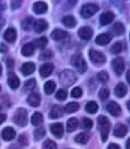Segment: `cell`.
Listing matches in <instances>:
<instances>
[{
	"instance_id": "cell-19",
	"label": "cell",
	"mask_w": 130,
	"mask_h": 149,
	"mask_svg": "<svg viewBox=\"0 0 130 149\" xmlns=\"http://www.w3.org/2000/svg\"><path fill=\"white\" fill-rule=\"evenodd\" d=\"M111 41V35L108 34V33H103V34H100L99 36L95 38V42L100 45H105L108 44L109 42Z\"/></svg>"
},
{
	"instance_id": "cell-18",
	"label": "cell",
	"mask_w": 130,
	"mask_h": 149,
	"mask_svg": "<svg viewBox=\"0 0 130 149\" xmlns=\"http://www.w3.org/2000/svg\"><path fill=\"white\" fill-rule=\"evenodd\" d=\"M35 51V47L33 43H26L22 47V54L24 56H31Z\"/></svg>"
},
{
	"instance_id": "cell-23",
	"label": "cell",
	"mask_w": 130,
	"mask_h": 149,
	"mask_svg": "<svg viewBox=\"0 0 130 149\" xmlns=\"http://www.w3.org/2000/svg\"><path fill=\"white\" fill-rule=\"evenodd\" d=\"M62 115H64V110L59 105H53L52 109H51V112H50V118L51 119H58Z\"/></svg>"
},
{
	"instance_id": "cell-27",
	"label": "cell",
	"mask_w": 130,
	"mask_h": 149,
	"mask_svg": "<svg viewBox=\"0 0 130 149\" xmlns=\"http://www.w3.org/2000/svg\"><path fill=\"white\" fill-rule=\"evenodd\" d=\"M34 23H35L34 18L27 17V18H25L22 22V27H23V29H25V31H29V29H32V28L34 27Z\"/></svg>"
},
{
	"instance_id": "cell-25",
	"label": "cell",
	"mask_w": 130,
	"mask_h": 149,
	"mask_svg": "<svg viewBox=\"0 0 130 149\" xmlns=\"http://www.w3.org/2000/svg\"><path fill=\"white\" fill-rule=\"evenodd\" d=\"M8 85L11 89H17L19 87V79L15 74H9L8 77Z\"/></svg>"
},
{
	"instance_id": "cell-9",
	"label": "cell",
	"mask_w": 130,
	"mask_h": 149,
	"mask_svg": "<svg viewBox=\"0 0 130 149\" xmlns=\"http://www.w3.org/2000/svg\"><path fill=\"white\" fill-rule=\"evenodd\" d=\"M106 110L109 111V113L113 115V116H118L120 115L121 113V107L118 103L115 102H110L108 105H106Z\"/></svg>"
},
{
	"instance_id": "cell-57",
	"label": "cell",
	"mask_w": 130,
	"mask_h": 149,
	"mask_svg": "<svg viewBox=\"0 0 130 149\" xmlns=\"http://www.w3.org/2000/svg\"><path fill=\"white\" fill-rule=\"evenodd\" d=\"M129 122H130V119H129Z\"/></svg>"
},
{
	"instance_id": "cell-12",
	"label": "cell",
	"mask_w": 130,
	"mask_h": 149,
	"mask_svg": "<svg viewBox=\"0 0 130 149\" xmlns=\"http://www.w3.org/2000/svg\"><path fill=\"white\" fill-rule=\"evenodd\" d=\"M53 69H55V67L52 63H44V65H41V68H40V74H41V77H43V78H45V77H49L50 74H52V71H53Z\"/></svg>"
},
{
	"instance_id": "cell-20",
	"label": "cell",
	"mask_w": 130,
	"mask_h": 149,
	"mask_svg": "<svg viewBox=\"0 0 130 149\" xmlns=\"http://www.w3.org/2000/svg\"><path fill=\"white\" fill-rule=\"evenodd\" d=\"M48 28V23L44 19H38L34 23V29L36 33H42Z\"/></svg>"
},
{
	"instance_id": "cell-34",
	"label": "cell",
	"mask_w": 130,
	"mask_h": 149,
	"mask_svg": "<svg viewBox=\"0 0 130 149\" xmlns=\"http://www.w3.org/2000/svg\"><path fill=\"white\" fill-rule=\"evenodd\" d=\"M112 29H113L114 34H117V35H121V34L124 33V27H123V25H122L121 23H115V24L113 25Z\"/></svg>"
},
{
	"instance_id": "cell-50",
	"label": "cell",
	"mask_w": 130,
	"mask_h": 149,
	"mask_svg": "<svg viewBox=\"0 0 130 149\" xmlns=\"http://www.w3.org/2000/svg\"><path fill=\"white\" fill-rule=\"evenodd\" d=\"M126 147H127V149H130V138L128 139V141H127V145H126Z\"/></svg>"
},
{
	"instance_id": "cell-6",
	"label": "cell",
	"mask_w": 130,
	"mask_h": 149,
	"mask_svg": "<svg viewBox=\"0 0 130 149\" xmlns=\"http://www.w3.org/2000/svg\"><path fill=\"white\" fill-rule=\"evenodd\" d=\"M89 59H91V61H92L93 63H95V65H102L103 63H105V61H106L105 56L103 54L102 52L96 51V50H91V51H89Z\"/></svg>"
},
{
	"instance_id": "cell-30",
	"label": "cell",
	"mask_w": 130,
	"mask_h": 149,
	"mask_svg": "<svg viewBox=\"0 0 130 149\" xmlns=\"http://www.w3.org/2000/svg\"><path fill=\"white\" fill-rule=\"evenodd\" d=\"M31 122H32V124L35 125V127H38L40 124H42V122H43V116H42V114L38 113V112L34 113V114L32 115Z\"/></svg>"
},
{
	"instance_id": "cell-1",
	"label": "cell",
	"mask_w": 130,
	"mask_h": 149,
	"mask_svg": "<svg viewBox=\"0 0 130 149\" xmlns=\"http://www.w3.org/2000/svg\"><path fill=\"white\" fill-rule=\"evenodd\" d=\"M99 124H100V131H101V138L102 141H106L108 137H109V132H110V128H111V123L108 120V118L105 116H99Z\"/></svg>"
},
{
	"instance_id": "cell-29",
	"label": "cell",
	"mask_w": 130,
	"mask_h": 149,
	"mask_svg": "<svg viewBox=\"0 0 130 149\" xmlns=\"http://www.w3.org/2000/svg\"><path fill=\"white\" fill-rule=\"evenodd\" d=\"M114 93H115V95H117L118 97H123V96L127 94V87H126V85L122 84V83H121V84H118L117 87H115Z\"/></svg>"
},
{
	"instance_id": "cell-56",
	"label": "cell",
	"mask_w": 130,
	"mask_h": 149,
	"mask_svg": "<svg viewBox=\"0 0 130 149\" xmlns=\"http://www.w3.org/2000/svg\"><path fill=\"white\" fill-rule=\"evenodd\" d=\"M0 110H1V106H0Z\"/></svg>"
},
{
	"instance_id": "cell-10",
	"label": "cell",
	"mask_w": 130,
	"mask_h": 149,
	"mask_svg": "<svg viewBox=\"0 0 130 149\" xmlns=\"http://www.w3.org/2000/svg\"><path fill=\"white\" fill-rule=\"evenodd\" d=\"M3 37H5V40H6L7 42L14 43V42L16 41V37H17V32H16V29L13 27L7 28L6 32L3 33Z\"/></svg>"
},
{
	"instance_id": "cell-4",
	"label": "cell",
	"mask_w": 130,
	"mask_h": 149,
	"mask_svg": "<svg viewBox=\"0 0 130 149\" xmlns=\"http://www.w3.org/2000/svg\"><path fill=\"white\" fill-rule=\"evenodd\" d=\"M14 122L19 125V127H24L27 123V111L25 109H18L16 113L14 114Z\"/></svg>"
},
{
	"instance_id": "cell-41",
	"label": "cell",
	"mask_w": 130,
	"mask_h": 149,
	"mask_svg": "<svg viewBox=\"0 0 130 149\" xmlns=\"http://www.w3.org/2000/svg\"><path fill=\"white\" fill-rule=\"evenodd\" d=\"M110 96V92H109V89L108 88H102L101 91H100V93H99V97L102 100V101H105V100H108V97Z\"/></svg>"
},
{
	"instance_id": "cell-13",
	"label": "cell",
	"mask_w": 130,
	"mask_h": 149,
	"mask_svg": "<svg viewBox=\"0 0 130 149\" xmlns=\"http://www.w3.org/2000/svg\"><path fill=\"white\" fill-rule=\"evenodd\" d=\"M33 10H34V13L37 14V15H42V14L47 13L48 5L45 2H42V1L35 2V3L33 5Z\"/></svg>"
},
{
	"instance_id": "cell-2",
	"label": "cell",
	"mask_w": 130,
	"mask_h": 149,
	"mask_svg": "<svg viewBox=\"0 0 130 149\" xmlns=\"http://www.w3.org/2000/svg\"><path fill=\"white\" fill-rule=\"evenodd\" d=\"M59 79L65 86H71L76 81V74L71 70H64L59 76Z\"/></svg>"
},
{
	"instance_id": "cell-33",
	"label": "cell",
	"mask_w": 130,
	"mask_h": 149,
	"mask_svg": "<svg viewBox=\"0 0 130 149\" xmlns=\"http://www.w3.org/2000/svg\"><path fill=\"white\" fill-rule=\"evenodd\" d=\"M48 44V38L45 36H42V37H38L36 41L34 42V47H37L40 49H43Z\"/></svg>"
},
{
	"instance_id": "cell-36",
	"label": "cell",
	"mask_w": 130,
	"mask_h": 149,
	"mask_svg": "<svg viewBox=\"0 0 130 149\" xmlns=\"http://www.w3.org/2000/svg\"><path fill=\"white\" fill-rule=\"evenodd\" d=\"M67 96H68V93H67L66 89H59L56 94V98L59 100V101H65L67 98Z\"/></svg>"
},
{
	"instance_id": "cell-17",
	"label": "cell",
	"mask_w": 130,
	"mask_h": 149,
	"mask_svg": "<svg viewBox=\"0 0 130 149\" xmlns=\"http://www.w3.org/2000/svg\"><path fill=\"white\" fill-rule=\"evenodd\" d=\"M68 33L64 31V29H55L52 33H51V37L56 41H60V40H65L66 37H68Z\"/></svg>"
},
{
	"instance_id": "cell-54",
	"label": "cell",
	"mask_w": 130,
	"mask_h": 149,
	"mask_svg": "<svg viewBox=\"0 0 130 149\" xmlns=\"http://www.w3.org/2000/svg\"><path fill=\"white\" fill-rule=\"evenodd\" d=\"M127 106H128V109H129V111H130V101L128 102V104H127Z\"/></svg>"
},
{
	"instance_id": "cell-32",
	"label": "cell",
	"mask_w": 130,
	"mask_h": 149,
	"mask_svg": "<svg viewBox=\"0 0 130 149\" xmlns=\"http://www.w3.org/2000/svg\"><path fill=\"white\" fill-rule=\"evenodd\" d=\"M79 109V104L76 102H70L69 104H67L65 107V111L67 113H75Z\"/></svg>"
},
{
	"instance_id": "cell-42",
	"label": "cell",
	"mask_w": 130,
	"mask_h": 149,
	"mask_svg": "<svg viewBox=\"0 0 130 149\" xmlns=\"http://www.w3.org/2000/svg\"><path fill=\"white\" fill-rule=\"evenodd\" d=\"M82 127L84 129H91L93 127V122L91 119H87V118H84L83 121H82Z\"/></svg>"
},
{
	"instance_id": "cell-26",
	"label": "cell",
	"mask_w": 130,
	"mask_h": 149,
	"mask_svg": "<svg viewBox=\"0 0 130 149\" xmlns=\"http://www.w3.org/2000/svg\"><path fill=\"white\" fill-rule=\"evenodd\" d=\"M85 111L87 112V113H89V114H95L96 112L99 111V105H97V103L93 102V101L88 102L86 104V106H85Z\"/></svg>"
},
{
	"instance_id": "cell-16",
	"label": "cell",
	"mask_w": 130,
	"mask_h": 149,
	"mask_svg": "<svg viewBox=\"0 0 130 149\" xmlns=\"http://www.w3.org/2000/svg\"><path fill=\"white\" fill-rule=\"evenodd\" d=\"M15 137H16V132H15V130L13 128L7 127V128H5L2 130V138L6 141H10V140L14 139Z\"/></svg>"
},
{
	"instance_id": "cell-53",
	"label": "cell",
	"mask_w": 130,
	"mask_h": 149,
	"mask_svg": "<svg viewBox=\"0 0 130 149\" xmlns=\"http://www.w3.org/2000/svg\"><path fill=\"white\" fill-rule=\"evenodd\" d=\"M1 74H2V65H0V76H1Z\"/></svg>"
},
{
	"instance_id": "cell-37",
	"label": "cell",
	"mask_w": 130,
	"mask_h": 149,
	"mask_svg": "<svg viewBox=\"0 0 130 149\" xmlns=\"http://www.w3.org/2000/svg\"><path fill=\"white\" fill-rule=\"evenodd\" d=\"M122 49H123V45H122V43L120 42H118V43H114L111 47V52L112 53H114V54H118V53H120L121 51H122Z\"/></svg>"
},
{
	"instance_id": "cell-35",
	"label": "cell",
	"mask_w": 130,
	"mask_h": 149,
	"mask_svg": "<svg viewBox=\"0 0 130 149\" xmlns=\"http://www.w3.org/2000/svg\"><path fill=\"white\" fill-rule=\"evenodd\" d=\"M75 141L78 142V143H80V145H85V143H87V141H88V136L85 134V133H79L78 136H76Z\"/></svg>"
},
{
	"instance_id": "cell-31",
	"label": "cell",
	"mask_w": 130,
	"mask_h": 149,
	"mask_svg": "<svg viewBox=\"0 0 130 149\" xmlns=\"http://www.w3.org/2000/svg\"><path fill=\"white\" fill-rule=\"evenodd\" d=\"M55 91H56V83H55V81L50 80V81H47V83L44 84V92H45L48 95H51Z\"/></svg>"
},
{
	"instance_id": "cell-15",
	"label": "cell",
	"mask_w": 130,
	"mask_h": 149,
	"mask_svg": "<svg viewBox=\"0 0 130 149\" xmlns=\"http://www.w3.org/2000/svg\"><path fill=\"white\" fill-rule=\"evenodd\" d=\"M127 132H128V128L126 125L118 124V125H115V128L113 130V134L115 137H118V138H122V137H124L127 134Z\"/></svg>"
},
{
	"instance_id": "cell-52",
	"label": "cell",
	"mask_w": 130,
	"mask_h": 149,
	"mask_svg": "<svg viewBox=\"0 0 130 149\" xmlns=\"http://www.w3.org/2000/svg\"><path fill=\"white\" fill-rule=\"evenodd\" d=\"M8 63H9V65H8V67H9V68H10V67H13V61H10V60H9V61H8Z\"/></svg>"
},
{
	"instance_id": "cell-24",
	"label": "cell",
	"mask_w": 130,
	"mask_h": 149,
	"mask_svg": "<svg viewBox=\"0 0 130 149\" xmlns=\"http://www.w3.org/2000/svg\"><path fill=\"white\" fill-rule=\"evenodd\" d=\"M62 24L65 25L66 27H75L76 26V24H77V22H76V19H75L74 16H70V15H67V16H64L62 17Z\"/></svg>"
},
{
	"instance_id": "cell-21",
	"label": "cell",
	"mask_w": 130,
	"mask_h": 149,
	"mask_svg": "<svg viewBox=\"0 0 130 149\" xmlns=\"http://www.w3.org/2000/svg\"><path fill=\"white\" fill-rule=\"evenodd\" d=\"M40 101H41V98H40V95L37 93L29 94V96L27 97V103L31 106H33V107L38 106L40 105Z\"/></svg>"
},
{
	"instance_id": "cell-3",
	"label": "cell",
	"mask_w": 130,
	"mask_h": 149,
	"mask_svg": "<svg viewBox=\"0 0 130 149\" xmlns=\"http://www.w3.org/2000/svg\"><path fill=\"white\" fill-rule=\"evenodd\" d=\"M71 65L77 69V71H78L79 74H84V72L87 70V65H86L84 58L80 56V54H76V56H73V59H71Z\"/></svg>"
},
{
	"instance_id": "cell-46",
	"label": "cell",
	"mask_w": 130,
	"mask_h": 149,
	"mask_svg": "<svg viewBox=\"0 0 130 149\" xmlns=\"http://www.w3.org/2000/svg\"><path fill=\"white\" fill-rule=\"evenodd\" d=\"M50 56H52V53L49 51V52H44L42 56H41V58H43V59H45V58H50Z\"/></svg>"
},
{
	"instance_id": "cell-43",
	"label": "cell",
	"mask_w": 130,
	"mask_h": 149,
	"mask_svg": "<svg viewBox=\"0 0 130 149\" xmlns=\"http://www.w3.org/2000/svg\"><path fill=\"white\" fill-rule=\"evenodd\" d=\"M83 95V89L80 87H75L74 89L71 91V96L75 97V98H78Z\"/></svg>"
},
{
	"instance_id": "cell-49",
	"label": "cell",
	"mask_w": 130,
	"mask_h": 149,
	"mask_svg": "<svg viewBox=\"0 0 130 149\" xmlns=\"http://www.w3.org/2000/svg\"><path fill=\"white\" fill-rule=\"evenodd\" d=\"M0 51H1V52H7V47H6V45L1 44V45H0Z\"/></svg>"
},
{
	"instance_id": "cell-40",
	"label": "cell",
	"mask_w": 130,
	"mask_h": 149,
	"mask_svg": "<svg viewBox=\"0 0 130 149\" xmlns=\"http://www.w3.org/2000/svg\"><path fill=\"white\" fill-rule=\"evenodd\" d=\"M34 87H35V80H34V79H29V80H27V81L25 83V85H24V91H27V92L33 91Z\"/></svg>"
},
{
	"instance_id": "cell-39",
	"label": "cell",
	"mask_w": 130,
	"mask_h": 149,
	"mask_svg": "<svg viewBox=\"0 0 130 149\" xmlns=\"http://www.w3.org/2000/svg\"><path fill=\"white\" fill-rule=\"evenodd\" d=\"M43 149H57V143L52 140L48 139L43 143Z\"/></svg>"
},
{
	"instance_id": "cell-45",
	"label": "cell",
	"mask_w": 130,
	"mask_h": 149,
	"mask_svg": "<svg viewBox=\"0 0 130 149\" xmlns=\"http://www.w3.org/2000/svg\"><path fill=\"white\" fill-rule=\"evenodd\" d=\"M20 5H22V1H13L11 2V8L13 9H17Z\"/></svg>"
},
{
	"instance_id": "cell-8",
	"label": "cell",
	"mask_w": 130,
	"mask_h": 149,
	"mask_svg": "<svg viewBox=\"0 0 130 149\" xmlns=\"http://www.w3.org/2000/svg\"><path fill=\"white\" fill-rule=\"evenodd\" d=\"M78 36L80 37L82 40L88 41L91 40V37L93 36V29L88 26H84L78 29Z\"/></svg>"
},
{
	"instance_id": "cell-28",
	"label": "cell",
	"mask_w": 130,
	"mask_h": 149,
	"mask_svg": "<svg viewBox=\"0 0 130 149\" xmlns=\"http://www.w3.org/2000/svg\"><path fill=\"white\" fill-rule=\"evenodd\" d=\"M78 127V121L76 118H70L67 121V131L68 132H74Z\"/></svg>"
},
{
	"instance_id": "cell-14",
	"label": "cell",
	"mask_w": 130,
	"mask_h": 149,
	"mask_svg": "<svg viewBox=\"0 0 130 149\" xmlns=\"http://www.w3.org/2000/svg\"><path fill=\"white\" fill-rule=\"evenodd\" d=\"M113 19H114V14L111 13V11H105L100 17V23H101V25H108V24L111 23Z\"/></svg>"
},
{
	"instance_id": "cell-11",
	"label": "cell",
	"mask_w": 130,
	"mask_h": 149,
	"mask_svg": "<svg viewBox=\"0 0 130 149\" xmlns=\"http://www.w3.org/2000/svg\"><path fill=\"white\" fill-rule=\"evenodd\" d=\"M50 130L52 132V134L57 138H62L64 136V127L61 123H53L50 127Z\"/></svg>"
},
{
	"instance_id": "cell-44",
	"label": "cell",
	"mask_w": 130,
	"mask_h": 149,
	"mask_svg": "<svg viewBox=\"0 0 130 149\" xmlns=\"http://www.w3.org/2000/svg\"><path fill=\"white\" fill-rule=\"evenodd\" d=\"M97 78H99V80H100V81L105 83V81H108V80H109V74H108L106 71H101L100 74H97Z\"/></svg>"
},
{
	"instance_id": "cell-5",
	"label": "cell",
	"mask_w": 130,
	"mask_h": 149,
	"mask_svg": "<svg viewBox=\"0 0 130 149\" xmlns=\"http://www.w3.org/2000/svg\"><path fill=\"white\" fill-rule=\"evenodd\" d=\"M99 10V6L95 5V3H86L82 7L80 10V15L83 18H89L92 17L93 15H95Z\"/></svg>"
},
{
	"instance_id": "cell-22",
	"label": "cell",
	"mask_w": 130,
	"mask_h": 149,
	"mask_svg": "<svg viewBox=\"0 0 130 149\" xmlns=\"http://www.w3.org/2000/svg\"><path fill=\"white\" fill-rule=\"evenodd\" d=\"M35 70V65L33 62H26L22 65V72L24 76H28V74H33Z\"/></svg>"
},
{
	"instance_id": "cell-47",
	"label": "cell",
	"mask_w": 130,
	"mask_h": 149,
	"mask_svg": "<svg viewBox=\"0 0 130 149\" xmlns=\"http://www.w3.org/2000/svg\"><path fill=\"white\" fill-rule=\"evenodd\" d=\"M108 149H120V147L117 145V143H111L110 146H109V148Z\"/></svg>"
},
{
	"instance_id": "cell-51",
	"label": "cell",
	"mask_w": 130,
	"mask_h": 149,
	"mask_svg": "<svg viewBox=\"0 0 130 149\" xmlns=\"http://www.w3.org/2000/svg\"><path fill=\"white\" fill-rule=\"evenodd\" d=\"M127 80H128V83L130 84V70L128 71V74H127Z\"/></svg>"
},
{
	"instance_id": "cell-48",
	"label": "cell",
	"mask_w": 130,
	"mask_h": 149,
	"mask_svg": "<svg viewBox=\"0 0 130 149\" xmlns=\"http://www.w3.org/2000/svg\"><path fill=\"white\" fill-rule=\"evenodd\" d=\"M6 121V114H0V124Z\"/></svg>"
},
{
	"instance_id": "cell-7",
	"label": "cell",
	"mask_w": 130,
	"mask_h": 149,
	"mask_svg": "<svg viewBox=\"0 0 130 149\" xmlns=\"http://www.w3.org/2000/svg\"><path fill=\"white\" fill-rule=\"evenodd\" d=\"M112 67H113V70L114 72L118 74V76H121L123 74V70H124V61L122 58H117L112 61Z\"/></svg>"
},
{
	"instance_id": "cell-55",
	"label": "cell",
	"mask_w": 130,
	"mask_h": 149,
	"mask_svg": "<svg viewBox=\"0 0 130 149\" xmlns=\"http://www.w3.org/2000/svg\"><path fill=\"white\" fill-rule=\"evenodd\" d=\"M0 91H1V86H0Z\"/></svg>"
},
{
	"instance_id": "cell-38",
	"label": "cell",
	"mask_w": 130,
	"mask_h": 149,
	"mask_svg": "<svg viewBox=\"0 0 130 149\" xmlns=\"http://www.w3.org/2000/svg\"><path fill=\"white\" fill-rule=\"evenodd\" d=\"M45 134V130L44 128H37L36 130L34 131V137H35V140H40L41 138H43Z\"/></svg>"
}]
</instances>
